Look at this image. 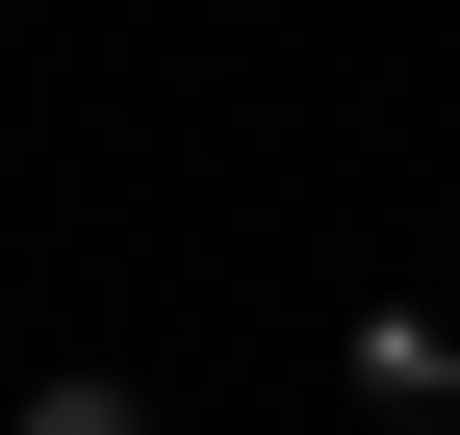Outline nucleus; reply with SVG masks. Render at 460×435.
<instances>
[{"mask_svg":"<svg viewBox=\"0 0 460 435\" xmlns=\"http://www.w3.org/2000/svg\"><path fill=\"white\" fill-rule=\"evenodd\" d=\"M358 385H384V410H435V435H460V333H435V307H358Z\"/></svg>","mask_w":460,"mask_h":435,"instance_id":"f257e3e1","label":"nucleus"},{"mask_svg":"<svg viewBox=\"0 0 460 435\" xmlns=\"http://www.w3.org/2000/svg\"><path fill=\"white\" fill-rule=\"evenodd\" d=\"M26 435H154V410H128V385H26Z\"/></svg>","mask_w":460,"mask_h":435,"instance_id":"f03ea898","label":"nucleus"}]
</instances>
